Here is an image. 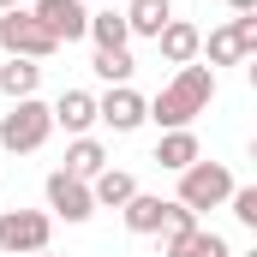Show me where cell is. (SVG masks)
Segmentation results:
<instances>
[{
	"label": "cell",
	"instance_id": "1",
	"mask_svg": "<svg viewBox=\"0 0 257 257\" xmlns=\"http://www.w3.org/2000/svg\"><path fill=\"white\" fill-rule=\"evenodd\" d=\"M209 102H215V72H209L203 60H192V66H180V72L156 90V102H144V114H150L162 132H180V126H192Z\"/></svg>",
	"mask_w": 257,
	"mask_h": 257
},
{
	"label": "cell",
	"instance_id": "2",
	"mask_svg": "<svg viewBox=\"0 0 257 257\" xmlns=\"http://www.w3.org/2000/svg\"><path fill=\"white\" fill-rule=\"evenodd\" d=\"M48 132H54L48 102H42V96H24V102H12V108L0 114V156H30V150L48 144Z\"/></svg>",
	"mask_w": 257,
	"mask_h": 257
},
{
	"label": "cell",
	"instance_id": "3",
	"mask_svg": "<svg viewBox=\"0 0 257 257\" xmlns=\"http://www.w3.org/2000/svg\"><path fill=\"white\" fill-rule=\"evenodd\" d=\"M0 54H12V60H54L60 42L30 18V6H12V12H0Z\"/></svg>",
	"mask_w": 257,
	"mask_h": 257
},
{
	"label": "cell",
	"instance_id": "4",
	"mask_svg": "<svg viewBox=\"0 0 257 257\" xmlns=\"http://www.w3.org/2000/svg\"><path fill=\"white\" fill-rule=\"evenodd\" d=\"M54 239V215L48 209H0V251L6 257H36Z\"/></svg>",
	"mask_w": 257,
	"mask_h": 257
},
{
	"label": "cell",
	"instance_id": "5",
	"mask_svg": "<svg viewBox=\"0 0 257 257\" xmlns=\"http://www.w3.org/2000/svg\"><path fill=\"white\" fill-rule=\"evenodd\" d=\"M233 192V174H227V162H192L186 174H180V192L174 203H186V209H221Z\"/></svg>",
	"mask_w": 257,
	"mask_h": 257
},
{
	"label": "cell",
	"instance_id": "6",
	"mask_svg": "<svg viewBox=\"0 0 257 257\" xmlns=\"http://www.w3.org/2000/svg\"><path fill=\"white\" fill-rule=\"evenodd\" d=\"M197 54H209V72L215 66H239V60H251L257 54V12H239V18H227L221 30H209V42L197 48Z\"/></svg>",
	"mask_w": 257,
	"mask_h": 257
},
{
	"label": "cell",
	"instance_id": "7",
	"mask_svg": "<svg viewBox=\"0 0 257 257\" xmlns=\"http://www.w3.org/2000/svg\"><path fill=\"white\" fill-rule=\"evenodd\" d=\"M30 18L54 42H84V30H90V6L84 0H30Z\"/></svg>",
	"mask_w": 257,
	"mask_h": 257
},
{
	"label": "cell",
	"instance_id": "8",
	"mask_svg": "<svg viewBox=\"0 0 257 257\" xmlns=\"http://www.w3.org/2000/svg\"><path fill=\"white\" fill-rule=\"evenodd\" d=\"M42 197H48V215H60V221H90V215H96L90 186H84V180H72V174H60V168L48 174Z\"/></svg>",
	"mask_w": 257,
	"mask_h": 257
},
{
	"label": "cell",
	"instance_id": "9",
	"mask_svg": "<svg viewBox=\"0 0 257 257\" xmlns=\"http://www.w3.org/2000/svg\"><path fill=\"white\" fill-rule=\"evenodd\" d=\"M144 120H150V114H144V96H138L132 84H114L108 96H96V126H108V132L126 138V132H138Z\"/></svg>",
	"mask_w": 257,
	"mask_h": 257
},
{
	"label": "cell",
	"instance_id": "10",
	"mask_svg": "<svg viewBox=\"0 0 257 257\" xmlns=\"http://www.w3.org/2000/svg\"><path fill=\"white\" fill-rule=\"evenodd\" d=\"M156 48H162V60H168V66H192L197 48H203V30H197L192 18H168L162 36H156Z\"/></svg>",
	"mask_w": 257,
	"mask_h": 257
},
{
	"label": "cell",
	"instance_id": "11",
	"mask_svg": "<svg viewBox=\"0 0 257 257\" xmlns=\"http://www.w3.org/2000/svg\"><path fill=\"white\" fill-rule=\"evenodd\" d=\"M150 162H156V168H168V174H186L192 162H203V144H197L192 126L162 132V144H156V156H150Z\"/></svg>",
	"mask_w": 257,
	"mask_h": 257
},
{
	"label": "cell",
	"instance_id": "12",
	"mask_svg": "<svg viewBox=\"0 0 257 257\" xmlns=\"http://www.w3.org/2000/svg\"><path fill=\"white\" fill-rule=\"evenodd\" d=\"M168 209H174V197H156V192H132V203L120 209L126 215V227L138 239H150V233H162L168 227Z\"/></svg>",
	"mask_w": 257,
	"mask_h": 257
},
{
	"label": "cell",
	"instance_id": "13",
	"mask_svg": "<svg viewBox=\"0 0 257 257\" xmlns=\"http://www.w3.org/2000/svg\"><path fill=\"white\" fill-rule=\"evenodd\" d=\"M48 114L72 138H90V126H96V96L90 90H60V102H48Z\"/></svg>",
	"mask_w": 257,
	"mask_h": 257
},
{
	"label": "cell",
	"instance_id": "14",
	"mask_svg": "<svg viewBox=\"0 0 257 257\" xmlns=\"http://www.w3.org/2000/svg\"><path fill=\"white\" fill-rule=\"evenodd\" d=\"M162 257H233V245L215 233V227H192V233H168Z\"/></svg>",
	"mask_w": 257,
	"mask_h": 257
},
{
	"label": "cell",
	"instance_id": "15",
	"mask_svg": "<svg viewBox=\"0 0 257 257\" xmlns=\"http://www.w3.org/2000/svg\"><path fill=\"white\" fill-rule=\"evenodd\" d=\"M120 18H126L132 36H150V42H156V36H162V24L174 18V0H126V6H120Z\"/></svg>",
	"mask_w": 257,
	"mask_h": 257
},
{
	"label": "cell",
	"instance_id": "16",
	"mask_svg": "<svg viewBox=\"0 0 257 257\" xmlns=\"http://www.w3.org/2000/svg\"><path fill=\"white\" fill-rule=\"evenodd\" d=\"M102 168H108L102 138H72V144H66V168H60V174H72V180H84V186H90Z\"/></svg>",
	"mask_w": 257,
	"mask_h": 257
},
{
	"label": "cell",
	"instance_id": "17",
	"mask_svg": "<svg viewBox=\"0 0 257 257\" xmlns=\"http://www.w3.org/2000/svg\"><path fill=\"white\" fill-rule=\"evenodd\" d=\"M132 192H138V180H132L126 168H102L96 180H90V197H96V209H126Z\"/></svg>",
	"mask_w": 257,
	"mask_h": 257
},
{
	"label": "cell",
	"instance_id": "18",
	"mask_svg": "<svg viewBox=\"0 0 257 257\" xmlns=\"http://www.w3.org/2000/svg\"><path fill=\"white\" fill-rule=\"evenodd\" d=\"M42 90V60H12L0 66V96H12V102H24V96H36Z\"/></svg>",
	"mask_w": 257,
	"mask_h": 257
},
{
	"label": "cell",
	"instance_id": "19",
	"mask_svg": "<svg viewBox=\"0 0 257 257\" xmlns=\"http://www.w3.org/2000/svg\"><path fill=\"white\" fill-rule=\"evenodd\" d=\"M96 48H126L132 42V30H126V18H120V6H108V12H90V30H84Z\"/></svg>",
	"mask_w": 257,
	"mask_h": 257
},
{
	"label": "cell",
	"instance_id": "20",
	"mask_svg": "<svg viewBox=\"0 0 257 257\" xmlns=\"http://www.w3.org/2000/svg\"><path fill=\"white\" fill-rule=\"evenodd\" d=\"M90 72H96L102 84H132V72H138V60H132V48H96V60H90Z\"/></svg>",
	"mask_w": 257,
	"mask_h": 257
},
{
	"label": "cell",
	"instance_id": "21",
	"mask_svg": "<svg viewBox=\"0 0 257 257\" xmlns=\"http://www.w3.org/2000/svg\"><path fill=\"white\" fill-rule=\"evenodd\" d=\"M227 209H233L239 227H257V186H233L227 192Z\"/></svg>",
	"mask_w": 257,
	"mask_h": 257
},
{
	"label": "cell",
	"instance_id": "22",
	"mask_svg": "<svg viewBox=\"0 0 257 257\" xmlns=\"http://www.w3.org/2000/svg\"><path fill=\"white\" fill-rule=\"evenodd\" d=\"M227 6H233V18H239V12H257V0H227Z\"/></svg>",
	"mask_w": 257,
	"mask_h": 257
},
{
	"label": "cell",
	"instance_id": "23",
	"mask_svg": "<svg viewBox=\"0 0 257 257\" xmlns=\"http://www.w3.org/2000/svg\"><path fill=\"white\" fill-rule=\"evenodd\" d=\"M12 6H30V0H0V12H12Z\"/></svg>",
	"mask_w": 257,
	"mask_h": 257
},
{
	"label": "cell",
	"instance_id": "24",
	"mask_svg": "<svg viewBox=\"0 0 257 257\" xmlns=\"http://www.w3.org/2000/svg\"><path fill=\"white\" fill-rule=\"evenodd\" d=\"M36 257H54V251H36Z\"/></svg>",
	"mask_w": 257,
	"mask_h": 257
}]
</instances>
